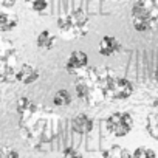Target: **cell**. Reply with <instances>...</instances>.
Segmentation results:
<instances>
[{
	"instance_id": "cell-1",
	"label": "cell",
	"mask_w": 158,
	"mask_h": 158,
	"mask_svg": "<svg viewBox=\"0 0 158 158\" xmlns=\"http://www.w3.org/2000/svg\"><path fill=\"white\" fill-rule=\"evenodd\" d=\"M115 71L109 67H87L76 76L74 95L89 106H98L109 101V87Z\"/></svg>"
},
{
	"instance_id": "cell-2",
	"label": "cell",
	"mask_w": 158,
	"mask_h": 158,
	"mask_svg": "<svg viewBox=\"0 0 158 158\" xmlns=\"http://www.w3.org/2000/svg\"><path fill=\"white\" fill-rule=\"evenodd\" d=\"M56 28L64 40H77L87 36L90 30V17L81 8L70 10L57 17Z\"/></svg>"
},
{
	"instance_id": "cell-3",
	"label": "cell",
	"mask_w": 158,
	"mask_h": 158,
	"mask_svg": "<svg viewBox=\"0 0 158 158\" xmlns=\"http://www.w3.org/2000/svg\"><path fill=\"white\" fill-rule=\"evenodd\" d=\"M135 31L149 33L158 25V0H136L130 11Z\"/></svg>"
},
{
	"instance_id": "cell-4",
	"label": "cell",
	"mask_w": 158,
	"mask_h": 158,
	"mask_svg": "<svg viewBox=\"0 0 158 158\" xmlns=\"http://www.w3.org/2000/svg\"><path fill=\"white\" fill-rule=\"evenodd\" d=\"M135 126L133 116L127 112H113L106 119V129L110 135L116 138H123L132 132Z\"/></svg>"
},
{
	"instance_id": "cell-5",
	"label": "cell",
	"mask_w": 158,
	"mask_h": 158,
	"mask_svg": "<svg viewBox=\"0 0 158 158\" xmlns=\"http://www.w3.org/2000/svg\"><path fill=\"white\" fill-rule=\"evenodd\" d=\"M135 93V85L130 79L115 76L109 87V99L110 101H123L129 99Z\"/></svg>"
},
{
	"instance_id": "cell-6",
	"label": "cell",
	"mask_w": 158,
	"mask_h": 158,
	"mask_svg": "<svg viewBox=\"0 0 158 158\" xmlns=\"http://www.w3.org/2000/svg\"><path fill=\"white\" fill-rule=\"evenodd\" d=\"M89 67V56L85 51L81 50H74L70 53V56L67 57L65 62V70L68 74H74L77 76L81 71H84Z\"/></svg>"
},
{
	"instance_id": "cell-7",
	"label": "cell",
	"mask_w": 158,
	"mask_h": 158,
	"mask_svg": "<svg viewBox=\"0 0 158 158\" xmlns=\"http://www.w3.org/2000/svg\"><path fill=\"white\" fill-rule=\"evenodd\" d=\"M39 77H40L39 70L31 64H22L16 70V76H14V79L22 85H31L36 81H39Z\"/></svg>"
},
{
	"instance_id": "cell-8",
	"label": "cell",
	"mask_w": 158,
	"mask_h": 158,
	"mask_svg": "<svg viewBox=\"0 0 158 158\" xmlns=\"http://www.w3.org/2000/svg\"><path fill=\"white\" fill-rule=\"evenodd\" d=\"M95 127V121L90 115L87 113H77L73 119H71V129L73 132L79 133V135H87L93 130Z\"/></svg>"
},
{
	"instance_id": "cell-9",
	"label": "cell",
	"mask_w": 158,
	"mask_h": 158,
	"mask_svg": "<svg viewBox=\"0 0 158 158\" xmlns=\"http://www.w3.org/2000/svg\"><path fill=\"white\" fill-rule=\"evenodd\" d=\"M123 48L121 42L115 37V36H104L101 37L99 40V45H98V53L104 57H110L113 54H116L119 50Z\"/></svg>"
},
{
	"instance_id": "cell-10",
	"label": "cell",
	"mask_w": 158,
	"mask_h": 158,
	"mask_svg": "<svg viewBox=\"0 0 158 158\" xmlns=\"http://www.w3.org/2000/svg\"><path fill=\"white\" fill-rule=\"evenodd\" d=\"M19 25V17L14 13L8 11H0V31L2 33H10L16 30Z\"/></svg>"
},
{
	"instance_id": "cell-11",
	"label": "cell",
	"mask_w": 158,
	"mask_h": 158,
	"mask_svg": "<svg viewBox=\"0 0 158 158\" xmlns=\"http://www.w3.org/2000/svg\"><path fill=\"white\" fill-rule=\"evenodd\" d=\"M36 45L40 50H51L56 45V36L50 30H42L36 37Z\"/></svg>"
},
{
	"instance_id": "cell-12",
	"label": "cell",
	"mask_w": 158,
	"mask_h": 158,
	"mask_svg": "<svg viewBox=\"0 0 158 158\" xmlns=\"http://www.w3.org/2000/svg\"><path fill=\"white\" fill-rule=\"evenodd\" d=\"M73 102V95L67 89H60L53 96V104L56 107H68Z\"/></svg>"
},
{
	"instance_id": "cell-13",
	"label": "cell",
	"mask_w": 158,
	"mask_h": 158,
	"mask_svg": "<svg viewBox=\"0 0 158 158\" xmlns=\"http://www.w3.org/2000/svg\"><path fill=\"white\" fill-rule=\"evenodd\" d=\"M16 107H17V113H19L20 118H22V116H27L28 113H31V112L37 107V104L33 102L28 96H20V98L17 99V102H16Z\"/></svg>"
},
{
	"instance_id": "cell-14",
	"label": "cell",
	"mask_w": 158,
	"mask_h": 158,
	"mask_svg": "<svg viewBox=\"0 0 158 158\" xmlns=\"http://www.w3.org/2000/svg\"><path fill=\"white\" fill-rule=\"evenodd\" d=\"M102 158H132V153L121 146H112L102 153Z\"/></svg>"
},
{
	"instance_id": "cell-15",
	"label": "cell",
	"mask_w": 158,
	"mask_h": 158,
	"mask_svg": "<svg viewBox=\"0 0 158 158\" xmlns=\"http://www.w3.org/2000/svg\"><path fill=\"white\" fill-rule=\"evenodd\" d=\"M25 5L36 14H44L48 10V0H25Z\"/></svg>"
},
{
	"instance_id": "cell-16",
	"label": "cell",
	"mask_w": 158,
	"mask_h": 158,
	"mask_svg": "<svg viewBox=\"0 0 158 158\" xmlns=\"http://www.w3.org/2000/svg\"><path fill=\"white\" fill-rule=\"evenodd\" d=\"M132 158H156V153L153 149L150 147H136L133 152H132Z\"/></svg>"
},
{
	"instance_id": "cell-17",
	"label": "cell",
	"mask_w": 158,
	"mask_h": 158,
	"mask_svg": "<svg viewBox=\"0 0 158 158\" xmlns=\"http://www.w3.org/2000/svg\"><path fill=\"white\" fill-rule=\"evenodd\" d=\"M62 158H84L82 152L81 150H77L76 147L73 146H68L62 150Z\"/></svg>"
},
{
	"instance_id": "cell-18",
	"label": "cell",
	"mask_w": 158,
	"mask_h": 158,
	"mask_svg": "<svg viewBox=\"0 0 158 158\" xmlns=\"http://www.w3.org/2000/svg\"><path fill=\"white\" fill-rule=\"evenodd\" d=\"M0 158H20L19 152L13 147H2L0 149Z\"/></svg>"
},
{
	"instance_id": "cell-19",
	"label": "cell",
	"mask_w": 158,
	"mask_h": 158,
	"mask_svg": "<svg viewBox=\"0 0 158 158\" xmlns=\"http://www.w3.org/2000/svg\"><path fill=\"white\" fill-rule=\"evenodd\" d=\"M16 5V0H0V11L10 10Z\"/></svg>"
},
{
	"instance_id": "cell-20",
	"label": "cell",
	"mask_w": 158,
	"mask_h": 158,
	"mask_svg": "<svg viewBox=\"0 0 158 158\" xmlns=\"http://www.w3.org/2000/svg\"><path fill=\"white\" fill-rule=\"evenodd\" d=\"M153 79H155V82L158 84V65H156V68H155V71H153Z\"/></svg>"
},
{
	"instance_id": "cell-21",
	"label": "cell",
	"mask_w": 158,
	"mask_h": 158,
	"mask_svg": "<svg viewBox=\"0 0 158 158\" xmlns=\"http://www.w3.org/2000/svg\"><path fill=\"white\" fill-rule=\"evenodd\" d=\"M115 2H121V0H115Z\"/></svg>"
}]
</instances>
